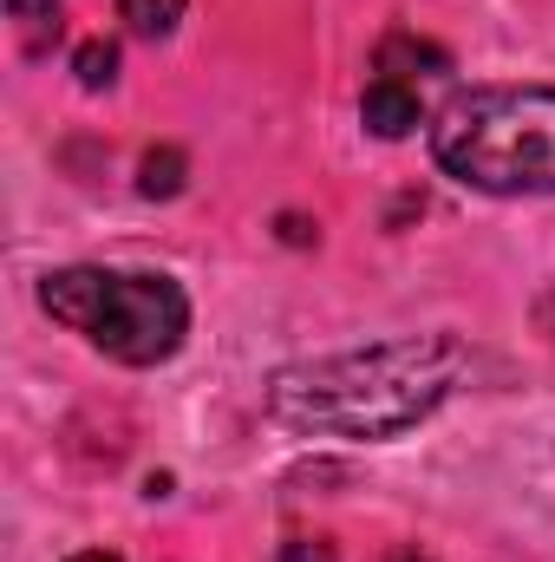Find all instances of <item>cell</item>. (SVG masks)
I'll use <instances>...</instances> for the list:
<instances>
[{
	"label": "cell",
	"instance_id": "6da1fadb",
	"mask_svg": "<svg viewBox=\"0 0 555 562\" xmlns=\"http://www.w3.org/2000/svg\"><path fill=\"white\" fill-rule=\"evenodd\" d=\"M464 373L457 334H399L269 373V413L314 438H399L424 425Z\"/></svg>",
	"mask_w": 555,
	"mask_h": 562
},
{
	"label": "cell",
	"instance_id": "7a4b0ae2",
	"mask_svg": "<svg viewBox=\"0 0 555 562\" xmlns=\"http://www.w3.org/2000/svg\"><path fill=\"white\" fill-rule=\"evenodd\" d=\"M431 157L484 196H555V86H471L431 119Z\"/></svg>",
	"mask_w": 555,
	"mask_h": 562
},
{
	"label": "cell",
	"instance_id": "3957f363",
	"mask_svg": "<svg viewBox=\"0 0 555 562\" xmlns=\"http://www.w3.org/2000/svg\"><path fill=\"white\" fill-rule=\"evenodd\" d=\"M39 307L118 367H163L190 334V294L144 269H53L39 276Z\"/></svg>",
	"mask_w": 555,
	"mask_h": 562
},
{
	"label": "cell",
	"instance_id": "277c9868",
	"mask_svg": "<svg viewBox=\"0 0 555 562\" xmlns=\"http://www.w3.org/2000/svg\"><path fill=\"white\" fill-rule=\"evenodd\" d=\"M360 125L373 138H412L418 125H424V105H418V92L406 79H373L360 92Z\"/></svg>",
	"mask_w": 555,
	"mask_h": 562
},
{
	"label": "cell",
	"instance_id": "5b68a950",
	"mask_svg": "<svg viewBox=\"0 0 555 562\" xmlns=\"http://www.w3.org/2000/svg\"><path fill=\"white\" fill-rule=\"evenodd\" d=\"M451 72V53L444 46H431V40H412V33H393L386 46H380V79H406V72Z\"/></svg>",
	"mask_w": 555,
	"mask_h": 562
},
{
	"label": "cell",
	"instance_id": "8992f818",
	"mask_svg": "<svg viewBox=\"0 0 555 562\" xmlns=\"http://www.w3.org/2000/svg\"><path fill=\"white\" fill-rule=\"evenodd\" d=\"M7 13H13L20 46H26L33 59L53 53V40H59V0H7Z\"/></svg>",
	"mask_w": 555,
	"mask_h": 562
},
{
	"label": "cell",
	"instance_id": "52a82bcc",
	"mask_svg": "<svg viewBox=\"0 0 555 562\" xmlns=\"http://www.w3.org/2000/svg\"><path fill=\"white\" fill-rule=\"evenodd\" d=\"M183 177H190V157H183L177 144L144 150V164H138V190H144V196H177V190H183Z\"/></svg>",
	"mask_w": 555,
	"mask_h": 562
},
{
	"label": "cell",
	"instance_id": "ba28073f",
	"mask_svg": "<svg viewBox=\"0 0 555 562\" xmlns=\"http://www.w3.org/2000/svg\"><path fill=\"white\" fill-rule=\"evenodd\" d=\"M118 13L138 40H170L177 20H183V0H118Z\"/></svg>",
	"mask_w": 555,
	"mask_h": 562
},
{
	"label": "cell",
	"instance_id": "9c48e42d",
	"mask_svg": "<svg viewBox=\"0 0 555 562\" xmlns=\"http://www.w3.org/2000/svg\"><path fill=\"white\" fill-rule=\"evenodd\" d=\"M72 72H79L86 92H105V86L118 79V46H112V40H86V46L72 53Z\"/></svg>",
	"mask_w": 555,
	"mask_h": 562
},
{
	"label": "cell",
	"instance_id": "30bf717a",
	"mask_svg": "<svg viewBox=\"0 0 555 562\" xmlns=\"http://www.w3.org/2000/svg\"><path fill=\"white\" fill-rule=\"evenodd\" d=\"M281 562H333V557H327L320 543H314V550H307V543H287V550H281Z\"/></svg>",
	"mask_w": 555,
	"mask_h": 562
},
{
	"label": "cell",
	"instance_id": "8fae6325",
	"mask_svg": "<svg viewBox=\"0 0 555 562\" xmlns=\"http://www.w3.org/2000/svg\"><path fill=\"white\" fill-rule=\"evenodd\" d=\"M281 236H287V243H307V236H314V229H307V223H301V216H281Z\"/></svg>",
	"mask_w": 555,
	"mask_h": 562
},
{
	"label": "cell",
	"instance_id": "7c38bea8",
	"mask_svg": "<svg viewBox=\"0 0 555 562\" xmlns=\"http://www.w3.org/2000/svg\"><path fill=\"white\" fill-rule=\"evenodd\" d=\"M66 562H125L118 550H79V557H66Z\"/></svg>",
	"mask_w": 555,
	"mask_h": 562
},
{
	"label": "cell",
	"instance_id": "4fadbf2b",
	"mask_svg": "<svg viewBox=\"0 0 555 562\" xmlns=\"http://www.w3.org/2000/svg\"><path fill=\"white\" fill-rule=\"evenodd\" d=\"M543 327H555V294L543 301Z\"/></svg>",
	"mask_w": 555,
	"mask_h": 562
},
{
	"label": "cell",
	"instance_id": "5bb4252c",
	"mask_svg": "<svg viewBox=\"0 0 555 562\" xmlns=\"http://www.w3.org/2000/svg\"><path fill=\"white\" fill-rule=\"evenodd\" d=\"M399 562H418V557H399Z\"/></svg>",
	"mask_w": 555,
	"mask_h": 562
}]
</instances>
